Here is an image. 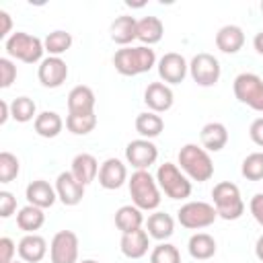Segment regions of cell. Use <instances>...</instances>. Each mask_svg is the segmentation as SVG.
Segmentation results:
<instances>
[{
	"mask_svg": "<svg viewBox=\"0 0 263 263\" xmlns=\"http://www.w3.org/2000/svg\"><path fill=\"white\" fill-rule=\"evenodd\" d=\"M4 49H6L8 58H14V60L25 62V64H37V62L41 64L43 53H45L43 41L31 33H25V31L12 33L4 41Z\"/></svg>",
	"mask_w": 263,
	"mask_h": 263,
	"instance_id": "4",
	"label": "cell"
},
{
	"mask_svg": "<svg viewBox=\"0 0 263 263\" xmlns=\"http://www.w3.org/2000/svg\"><path fill=\"white\" fill-rule=\"evenodd\" d=\"M80 263H99V261H95V259H84V261H80Z\"/></svg>",
	"mask_w": 263,
	"mask_h": 263,
	"instance_id": "47",
	"label": "cell"
},
{
	"mask_svg": "<svg viewBox=\"0 0 263 263\" xmlns=\"http://www.w3.org/2000/svg\"><path fill=\"white\" fill-rule=\"evenodd\" d=\"M21 162L12 152H0V183H10L18 177Z\"/></svg>",
	"mask_w": 263,
	"mask_h": 263,
	"instance_id": "36",
	"label": "cell"
},
{
	"mask_svg": "<svg viewBox=\"0 0 263 263\" xmlns=\"http://www.w3.org/2000/svg\"><path fill=\"white\" fill-rule=\"evenodd\" d=\"M142 224H144V214H142V210L136 208L134 203L121 205V208L115 212V226L121 230V234L140 230Z\"/></svg>",
	"mask_w": 263,
	"mask_h": 263,
	"instance_id": "29",
	"label": "cell"
},
{
	"mask_svg": "<svg viewBox=\"0 0 263 263\" xmlns=\"http://www.w3.org/2000/svg\"><path fill=\"white\" fill-rule=\"evenodd\" d=\"M259 8H261V12H263V0H261V6H259Z\"/></svg>",
	"mask_w": 263,
	"mask_h": 263,
	"instance_id": "48",
	"label": "cell"
},
{
	"mask_svg": "<svg viewBox=\"0 0 263 263\" xmlns=\"http://www.w3.org/2000/svg\"><path fill=\"white\" fill-rule=\"evenodd\" d=\"M51 263H78V236L72 230H60L49 242Z\"/></svg>",
	"mask_w": 263,
	"mask_h": 263,
	"instance_id": "10",
	"label": "cell"
},
{
	"mask_svg": "<svg viewBox=\"0 0 263 263\" xmlns=\"http://www.w3.org/2000/svg\"><path fill=\"white\" fill-rule=\"evenodd\" d=\"M144 103L152 113H164L173 107L175 95L164 82H150L144 90Z\"/></svg>",
	"mask_w": 263,
	"mask_h": 263,
	"instance_id": "15",
	"label": "cell"
},
{
	"mask_svg": "<svg viewBox=\"0 0 263 263\" xmlns=\"http://www.w3.org/2000/svg\"><path fill=\"white\" fill-rule=\"evenodd\" d=\"M199 140H201V148H205L208 152H220L228 144V129L220 121H210L201 127Z\"/></svg>",
	"mask_w": 263,
	"mask_h": 263,
	"instance_id": "20",
	"label": "cell"
},
{
	"mask_svg": "<svg viewBox=\"0 0 263 263\" xmlns=\"http://www.w3.org/2000/svg\"><path fill=\"white\" fill-rule=\"evenodd\" d=\"M55 193H58V199L64 203V205H78L84 197V185L70 173V171H64L58 175L55 179Z\"/></svg>",
	"mask_w": 263,
	"mask_h": 263,
	"instance_id": "14",
	"label": "cell"
},
{
	"mask_svg": "<svg viewBox=\"0 0 263 263\" xmlns=\"http://www.w3.org/2000/svg\"><path fill=\"white\" fill-rule=\"evenodd\" d=\"M240 175L247 181H261L263 179V152H251L240 164Z\"/></svg>",
	"mask_w": 263,
	"mask_h": 263,
	"instance_id": "35",
	"label": "cell"
},
{
	"mask_svg": "<svg viewBox=\"0 0 263 263\" xmlns=\"http://www.w3.org/2000/svg\"><path fill=\"white\" fill-rule=\"evenodd\" d=\"M35 134L41 138H55L64 129V119L55 111H41L33 121Z\"/></svg>",
	"mask_w": 263,
	"mask_h": 263,
	"instance_id": "28",
	"label": "cell"
},
{
	"mask_svg": "<svg viewBox=\"0 0 263 263\" xmlns=\"http://www.w3.org/2000/svg\"><path fill=\"white\" fill-rule=\"evenodd\" d=\"M245 45V31L238 25H224L216 33V47L222 53H236Z\"/></svg>",
	"mask_w": 263,
	"mask_h": 263,
	"instance_id": "22",
	"label": "cell"
},
{
	"mask_svg": "<svg viewBox=\"0 0 263 263\" xmlns=\"http://www.w3.org/2000/svg\"><path fill=\"white\" fill-rule=\"evenodd\" d=\"M249 138L255 146L263 148V117H257L251 125H249Z\"/></svg>",
	"mask_w": 263,
	"mask_h": 263,
	"instance_id": "41",
	"label": "cell"
},
{
	"mask_svg": "<svg viewBox=\"0 0 263 263\" xmlns=\"http://www.w3.org/2000/svg\"><path fill=\"white\" fill-rule=\"evenodd\" d=\"M68 113H95V92L86 84H78L68 92Z\"/></svg>",
	"mask_w": 263,
	"mask_h": 263,
	"instance_id": "25",
	"label": "cell"
},
{
	"mask_svg": "<svg viewBox=\"0 0 263 263\" xmlns=\"http://www.w3.org/2000/svg\"><path fill=\"white\" fill-rule=\"evenodd\" d=\"M25 197H27V201H29L31 205H37V208H41V210H47V208H51V205L55 203L58 193H55V187H51L47 181L35 179V181H31V183L27 185Z\"/></svg>",
	"mask_w": 263,
	"mask_h": 263,
	"instance_id": "17",
	"label": "cell"
},
{
	"mask_svg": "<svg viewBox=\"0 0 263 263\" xmlns=\"http://www.w3.org/2000/svg\"><path fill=\"white\" fill-rule=\"evenodd\" d=\"M156 68H158V76H160V80H162L164 84H181V82L185 80L187 72H189L187 60H185L181 53H177V51L164 53V55L158 60Z\"/></svg>",
	"mask_w": 263,
	"mask_h": 263,
	"instance_id": "12",
	"label": "cell"
},
{
	"mask_svg": "<svg viewBox=\"0 0 263 263\" xmlns=\"http://www.w3.org/2000/svg\"><path fill=\"white\" fill-rule=\"evenodd\" d=\"M232 90H234V97L238 99V103H242L255 111H263V80L257 74L240 72L232 82Z\"/></svg>",
	"mask_w": 263,
	"mask_h": 263,
	"instance_id": "8",
	"label": "cell"
},
{
	"mask_svg": "<svg viewBox=\"0 0 263 263\" xmlns=\"http://www.w3.org/2000/svg\"><path fill=\"white\" fill-rule=\"evenodd\" d=\"M10 117V103L6 101H0V125H4Z\"/></svg>",
	"mask_w": 263,
	"mask_h": 263,
	"instance_id": "44",
	"label": "cell"
},
{
	"mask_svg": "<svg viewBox=\"0 0 263 263\" xmlns=\"http://www.w3.org/2000/svg\"><path fill=\"white\" fill-rule=\"evenodd\" d=\"M16 212V197L10 191H0V216L10 218Z\"/></svg>",
	"mask_w": 263,
	"mask_h": 263,
	"instance_id": "39",
	"label": "cell"
},
{
	"mask_svg": "<svg viewBox=\"0 0 263 263\" xmlns=\"http://www.w3.org/2000/svg\"><path fill=\"white\" fill-rule=\"evenodd\" d=\"M43 45H45V51L53 58H60L62 53H66L70 47H72V35L68 31H51L45 39H43Z\"/></svg>",
	"mask_w": 263,
	"mask_h": 263,
	"instance_id": "34",
	"label": "cell"
},
{
	"mask_svg": "<svg viewBox=\"0 0 263 263\" xmlns=\"http://www.w3.org/2000/svg\"><path fill=\"white\" fill-rule=\"evenodd\" d=\"M127 187L134 205L142 212H152L160 205V187L156 177H152L148 171H134L127 179Z\"/></svg>",
	"mask_w": 263,
	"mask_h": 263,
	"instance_id": "3",
	"label": "cell"
},
{
	"mask_svg": "<svg viewBox=\"0 0 263 263\" xmlns=\"http://www.w3.org/2000/svg\"><path fill=\"white\" fill-rule=\"evenodd\" d=\"M113 66L121 76H138L156 66V53L152 47L146 45H127L115 51Z\"/></svg>",
	"mask_w": 263,
	"mask_h": 263,
	"instance_id": "1",
	"label": "cell"
},
{
	"mask_svg": "<svg viewBox=\"0 0 263 263\" xmlns=\"http://www.w3.org/2000/svg\"><path fill=\"white\" fill-rule=\"evenodd\" d=\"M12 263H25V261H12Z\"/></svg>",
	"mask_w": 263,
	"mask_h": 263,
	"instance_id": "49",
	"label": "cell"
},
{
	"mask_svg": "<svg viewBox=\"0 0 263 263\" xmlns=\"http://www.w3.org/2000/svg\"><path fill=\"white\" fill-rule=\"evenodd\" d=\"M216 218H218V212L208 201H187L177 212L179 224L183 228H189V230L208 228V226H212L216 222Z\"/></svg>",
	"mask_w": 263,
	"mask_h": 263,
	"instance_id": "7",
	"label": "cell"
},
{
	"mask_svg": "<svg viewBox=\"0 0 263 263\" xmlns=\"http://www.w3.org/2000/svg\"><path fill=\"white\" fill-rule=\"evenodd\" d=\"M66 127L74 136H86L97 127V115L95 113H68L66 117Z\"/></svg>",
	"mask_w": 263,
	"mask_h": 263,
	"instance_id": "33",
	"label": "cell"
},
{
	"mask_svg": "<svg viewBox=\"0 0 263 263\" xmlns=\"http://www.w3.org/2000/svg\"><path fill=\"white\" fill-rule=\"evenodd\" d=\"M158 158V148L152 140L138 138L125 146V160L136 171H148Z\"/></svg>",
	"mask_w": 263,
	"mask_h": 263,
	"instance_id": "11",
	"label": "cell"
},
{
	"mask_svg": "<svg viewBox=\"0 0 263 263\" xmlns=\"http://www.w3.org/2000/svg\"><path fill=\"white\" fill-rule=\"evenodd\" d=\"M179 168L191 179V181H197V183H205L214 177V162H212V156L205 148L197 146V144H185L181 150H179Z\"/></svg>",
	"mask_w": 263,
	"mask_h": 263,
	"instance_id": "2",
	"label": "cell"
},
{
	"mask_svg": "<svg viewBox=\"0 0 263 263\" xmlns=\"http://www.w3.org/2000/svg\"><path fill=\"white\" fill-rule=\"evenodd\" d=\"M99 162H97V158L92 156V154H88V152H80V154H76L74 158H72V166H70V173L86 187V185H90L97 177H99Z\"/></svg>",
	"mask_w": 263,
	"mask_h": 263,
	"instance_id": "21",
	"label": "cell"
},
{
	"mask_svg": "<svg viewBox=\"0 0 263 263\" xmlns=\"http://www.w3.org/2000/svg\"><path fill=\"white\" fill-rule=\"evenodd\" d=\"M37 78L45 88H58L66 82L68 78V66L62 58L47 55L37 68Z\"/></svg>",
	"mask_w": 263,
	"mask_h": 263,
	"instance_id": "13",
	"label": "cell"
},
{
	"mask_svg": "<svg viewBox=\"0 0 263 263\" xmlns=\"http://www.w3.org/2000/svg\"><path fill=\"white\" fill-rule=\"evenodd\" d=\"M119 249L127 259H142L150 249V236L146 230H134L127 234H121Z\"/></svg>",
	"mask_w": 263,
	"mask_h": 263,
	"instance_id": "19",
	"label": "cell"
},
{
	"mask_svg": "<svg viewBox=\"0 0 263 263\" xmlns=\"http://www.w3.org/2000/svg\"><path fill=\"white\" fill-rule=\"evenodd\" d=\"M212 199H214L218 218L222 220H238L245 214V201L240 197V189L230 181L216 183L212 189Z\"/></svg>",
	"mask_w": 263,
	"mask_h": 263,
	"instance_id": "5",
	"label": "cell"
},
{
	"mask_svg": "<svg viewBox=\"0 0 263 263\" xmlns=\"http://www.w3.org/2000/svg\"><path fill=\"white\" fill-rule=\"evenodd\" d=\"M37 115L39 113H37V105H35L33 99H29V97H16V99H12V103H10V117L14 121H18V123L35 121Z\"/></svg>",
	"mask_w": 263,
	"mask_h": 263,
	"instance_id": "32",
	"label": "cell"
},
{
	"mask_svg": "<svg viewBox=\"0 0 263 263\" xmlns=\"http://www.w3.org/2000/svg\"><path fill=\"white\" fill-rule=\"evenodd\" d=\"M150 263H181V253L171 242H160L150 253Z\"/></svg>",
	"mask_w": 263,
	"mask_h": 263,
	"instance_id": "37",
	"label": "cell"
},
{
	"mask_svg": "<svg viewBox=\"0 0 263 263\" xmlns=\"http://www.w3.org/2000/svg\"><path fill=\"white\" fill-rule=\"evenodd\" d=\"M187 251H189V255L193 259L208 261V259H212L216 255L218 245H216V238L212 234H208V232H195L189 238V242H187Z\"/></svg>",
	"mask_w": 263,
	"mask_h": 263,
	"instance_id": "26",
	"label": "cell"
},
{
	"mask_svg": "<svg viewBox=\"0 0 263 263\" xmlns=\"http://www.w3.org/2000/svg\"><path fill=\"white\" fill-rule=\"evenodd\" d=\"M14 253H16V245L12 238L8 236H2L0 238V263H12L14 259Z\"/></svg>",
	"mask_w": 263,
	"mask_h": 263,
	"instance_id": "40",
	"label": "cell"
},
{
	"mask_svg": "<svg viewBox=\"0 0 263 263\" xmlns=\"http://www.w3.org/2000/svg\"><path fill=\"white\" fill-rule=\"evenodd\" d=\"M146 232L154 240H160V242L168 240L173 236V232H175V220H173V216L166 214V212H154V214H150L148 216V222H146Z\"/></svg>",
	"mask_w": 263,
	"mask_h": 263,
	"instance_id": "23",
	"label": "cell"
},
{
	"mask_svg": "<svg viewBox=\"0 0 263 263\" xmlns=\"http://www.w3.org/2000/svg\"><path fill=\"white\" fill-rule=\"evenodd\" d=\"M249 210H251V216L255 218V222L263 226V193H255L251 197Z\"/></svg>",
	"mask_w": 263,
	"mask_h": 263,
	"instance_id": "42",
	"label": "cell"
},
{
	"mask_svg": "<svg viewBox=\"0 0 263 263\" xmlns=\"http://www.w3.org/2000/svg\"><path fill=\"white\" fill-rule=\"evenodd\" d=\"M18 257L25 263H39L47 255V240L41 234H25L16 245Z\"/></svg>",
	"mask_w": 263,
	"mask_h": 263,
	"instance_id": "18",
	"label": "cell"
},
{
	"mask_svg": "<svg viewBox=\"0 0 263 263\" xmlns=\"http://www.w3.org/2000/svg\"><path fill=\"white\" fill-rule=\"evenodd\" d=\"M16 80V66L10 58H0V88H8Z\"/></svg>",
	"mask_w": 263,
	"mask_h": 263,
	"instance_id": "38",
	"label": "cell"
},
{
	"mask_svg": "<svg viewBox=\"0 0 263 263\" xmlns=\"http://www.w3.org/2000/svg\"><path fill=\"white\" fill-rule=\"evenodd\" d=\"M253 47H255V51H257L259 55H263V31H259V33L255 35V39H253Z\"/></svg>",
	"mask_w": 263,
	"mask_h": 263,
	"instance_id": "45",
	"label": "cell"
},
{
	"mask_svg": "<svg viewBox=\"0 0 263 263\" xmlns=\"http://www.w3.org/2000/svg\"><path fill=\"white\" fill-rule=\"evenodd\" d=\"M111 39L117 45L127 47L134 39H138V21L129 14H121L111 23Z\"/></svg>",
	"mask_w": 263,
	"mask_h": 263,
	"instance_id": "24",
	"label": "cell"
},
{
	"mask_svg": "<svg viewBox=\"0 0 263 263\" xmlns=\"http://www.w3.org/2000/svg\"><path fill=\"white\" fill-rule=\"evenodd\" d=\"M189 74L193 78V82H197L199 86H214L220 80L222 68L218 58H214L212 53H195L189 62Z\"/></svg>",
	"mask_w": 263,
	"mask_h": 263,
	"instance_id": "9",
	"label": "cell"
},
{
	"mask_svg": "<svg viewBox=\"0 0 263 263\" xmlns=\"http://www.w3.org/2000/svg\"><path fill=\"white\" fill-rule=\"evenodd\" d=\"M164 129V121L158 113H152V111H144L136 117V132L146 138V140H152L156 136H160Z\"/></svg>",
	"mask_w": 263,
	"mask_h": 263,
	"instance_id": "31",
	"label": "cell"
},
{
	"mask_svg": "<svg viewBox=\"0 0 263 263\" xmlns=\"http://www.w3.org/2000/svg\"><path fill=\"white\" fill-rule=\"evenodd\" d=\"M127 181V166L119 158H107L99 168V185L107 191L119 189Z\"/></svg>",
	"mask_w": 263,
	"mask_h": 263,
	"instance_id": "16",
	"label": "cell"
},
{
	"mask_svg": "<svg viewBox=\"0 0 263 263\" xmlns=\"http://www.w3.org/2000/svg\"><path fill=\"white\" fill-rule=\"evenodd\" d=\"M43 224H45V214H43V210L37 208V205L27 203V205L21 208L18 214H16V226H18L23 232H27V234H35V230H39Z\"/></svg>",
	"mask_w": 263,
	"mask_h": 263,
	"instance_id": "30",
	"label": "cell"
},
{
	"mask_svg": "<svg viewBox=\"0 0 263 263\" xmlns=\"http://www.w3.org/2000/svg\"><path fill=\"white\" fill-rule=\"evenodd\" d=\"M0 21H2V27H0V39H8L12 33H10V29H12V18H10V14L6 12V10H0Z\"/></svg>",
	"mask_w": 263,
	"mask_h": 263,
	"instance_id": "43",
	"label": "cell"
},
{
	"mask_svg": "<svg viewBox=\"0 0 263 263\" xmlns=\"http://www.w3.org/2000/svg\"><path fill=\"white\" fill-rule=\"evenodd\" d=\"M162 35H164V25L158 16L148 14V16L138 21V41L142 45L150 47V45L158 43L162 39Z\"/></svg>",
	"mask_w": 263,
	"mask_h": 263,
	"instance_id": "27",
	"label": "cell"
},
{
	"mask_svg": "<svg viewBox=\"0 0 263 263\" xmlns=\"http://www.w3.org/2000/svg\"><path fill=\"white\" fill-rule=\"evenodd\" d=\"M255 255H257V259L263 263V234L257 238V242H255Z\"/></svg>",
	"mask_w": 263,
	"mask_h": 263,
	"instance_id": "46",
	"label": "cell"
},
{
	"mask_svg": "<svg viewBox=\"0 0 263 263\" xmlns=\"http://www.w3.org/2000/svg\"><path fill=\"white\" fill-rule=\"evenodd\" d=\"M160 191L171 199H187L191 195V179L175 162H162L156 171Z\"/></svg>",
	"mask_w": 263,
	"mask_h": 263,
	"instance_id": "6",
	"label": "cell"
}]
</instances>
